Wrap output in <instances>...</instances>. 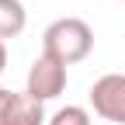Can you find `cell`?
<instances>
[{"instance_id":"6da1fadb","label":"cell","mask_w":125,"mask_h":125,"mask_svg":"<svg viewBox=\"0 0 125 125\" xmlns=\"http://www.w3.org/2000/svg\"><path fill=\"white\" fill-rule=\"evenodd\" d=\"M90 49H94V31L83 18H59L42 35V52L59 59L62 66L83 62L90 56Z\"/></svg>"},{"instance_id":"7a4b0ae2","label":"cell","mask_w":125,"mask_h":125,"mask_svg":"<svg viewBox=\"0 0 125 125\" xmlns=\"http://www.w3.org/2000/svg\"><path fill=\"white\" fill-rule=\"evenodd\" d=\"M90 108L104 122L125 125V73H104L90 87Z\"/></svg>"},{"instance_id":"3957f363","label":"cell","mask_w":125,"mask_h":125,"mask_svg":"<svg viewBox=\"0 0 125 125\" xmlns=\"http://www.w3.org/2000/svg\"><path fill=\"white\" fill-rule=\"evenodd\" d=\"M62 90H66V66H62L59 59L42 52L35 62H31V70H28V94L45 104V101L59 97Z\"/></svg>"},{"instance_id":"277c9868","label":"cell","mask_w":125,"mask_h":125,"mask_svg":"<svg viewBox=\"0 0 125 125\" xmlns=\"http://www.w3.org/2000/svg\"><path fill=\"white\" fill-rule=\"evenodd\" d=\"M4 125H49L45 118V104L35 101L31 94H18L14 90V101H10V111H7V122Z\"/></svg>"},{"instance_id":"5b68a950","label":"cell","mask_w":125,"mask_h":125,"mask_svg":"<svg viewBox=\"0 0 125 125\" xmlns=\"http://www.w3.org/2000/svg\"><path fill=\"white\" fill-rule=\"evenodd\" d=\"M28 24V10L21 0H0V38H18Z\"/></svg>"},{"instance_id":"8992f818","label":"cell","mask_w":125,"mask_h":125,"mask_svg":"<svg viewBox=\"0 0 125 125\" xmlns=\"http://www.w3.org/2000/svg\"><path fill=\"white\" fill-rule=\"evenodd\" d=\"M49 125H90V111L80 104H66L49 118Z\"/></svg>"},{"instance_id":"52a82bcc","label":"cell","mask_w":125,"mask_h":125,"mask_svg":"<svg viewBox=\"0 0 125 125\" xmlns=\"http://www.w3.org/2000/svg\"><path fill=\"white\" fill-rule=\"evenodd\" d=\"M10 101H14V90L0 87V125L7 122V111H10Z\"/></svg>"},{"instance_id":"ba28073f","label":"cell","mask_w":125,"mask_h":125,"mask_svg":"<svg viewBox=\"0 0 125 125\" xmlns=\"http://www.w3.org/2000/svg\"><path fill=\"white\" fill-rule=\"evenodd\" d=\"M4 66H7V45H4V38H0V73H4Z\"/></svg>"},{"instance_id":"9c48e42d","label":"cell","mask_w":125,"mask_h":125,"mask_svg":"<svg viewBox=\"0 0 125 125\" xmlns=\"http://www.w3.org/2000/svg\"><path fill=\"white\" fill-rule=\"evenodd\" d=\"M122 4H125V0H122Z\"/></svg>"}]
</instances>
